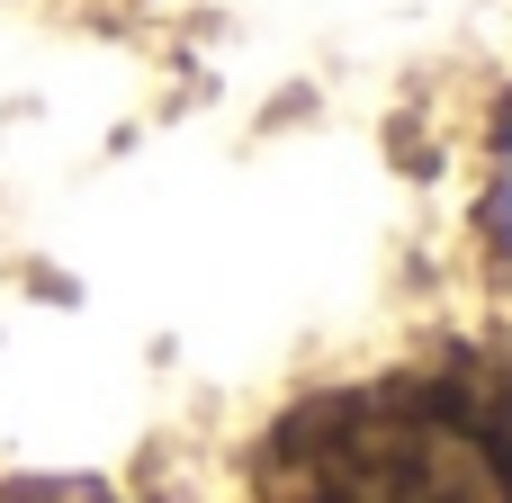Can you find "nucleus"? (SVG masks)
Listing matches in <instances>:
<instances>
[{
    "label": "nucleus",
    "instance_id": "f257e3e1",
    "mask_svg": "<svg viewBox=\"0 0 512 503\" xmlns=\"http://www.w3.org/2000/svg\"><path fill=\"white\" fill-rule=\"evenodd\" d=\"M252 503H512V423L459 378L342 387L261 441Z\"/></svg>",
    "mask_w": 512,
    "mask_h": 503
},
{
    "label": "nucleus",
    "instance_id": "f03ea898",
    "mask_svg": "<svg viewBox=\"0 0 512 503\" xmlns=\"http://www.w3.org/2000/svg\"><path fill=\"white\" fill-rule=\"evenodd\" d=\"M0 503H99L90 486H18V495H0Z\"/></svg>",
    "mask_w": 512,
    "mask_h": 503
}]
</instances>
